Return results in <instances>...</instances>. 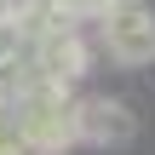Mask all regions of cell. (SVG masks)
<instances>
[{"label":"cell","mask_w":155,"mask_h":155,"mask_svg":"<svg viewBox=\"0 0 155 155\" xmlns=\"http://www.w3.org/2000/svg\"><path fill=\"white\" fill-rule=\"evenodd\" d=\"M6 121L17 127L29 155H69L81 150V127H75V92L69 86H35L23 98L6 104Z\"/></svg>","instance_id":"6da1fadb"},{"label":"cell","mask_w":155,"mask_h":155,"mask_svg":"<svg viewBox=\"0 0 155 155\" xmlns=\"http://www.w3.org/2000/svg\"><path fill=\"white\" fill-rule=\"evenodd\" d=\"M29 69L46 81V86H81L86 69H92V40L81 23H58V29H40L29 35Z\"/></svg>","instance_id":"3957f363"},{"label":"cell","mask_w":155,"mask_h":155,"mask_svg":"<svg viewBox=\"0 0 155 155\" xmlns=\"http://www.w3.org/2000/svg\"><path fill=\"white\" fill-rule=\"evenodd\" d=\"M0 12H6V0H0Z\"/></svg>","instance_id":"8992f818"},{"label":"cell","mask_w":155,"mask_h":155,"mask_svg":"<svg viewBox=\"0 0 155 155\" xmlns=\"http://www.w3.org/2000/svg\"><path fill=\"white\" fill-rule=\"evenodd\" d=\"M92 35L115 69H150L155 63V6L150 0H115L92 23Z\"/></svg>","instance_id":"7a4b0ae2"},{"label":"cell","mask_w":155,"mask_h":155,"mask_svg":"<svg viewBox=\"0 0 155 155\" xmlns=\"http://www.w3.org/2000/svg\"><path fill=\"white\" fill-rule=\"evenodd\" d=\"M75 127H81V144H86V150H127V144L138 138L132 104H121V98H109V92L75 98Z\"/></svg>","instance_id":"277c9868"},{"label":"cell","mask_w":155,"mask_h":155,"mask_svg":"<svg viewBox=\"0 0 155 155\" xmlns=\"http://www.w3.org/2000/svg\"><path fill=\"white\" fill-rule=\"evenodd\" d=\"M109 6H115V0H69V17H75L81 29H86V23H98V17H104Z\"/></svg>","instance_id":"5b68a950"}]
</instances>
